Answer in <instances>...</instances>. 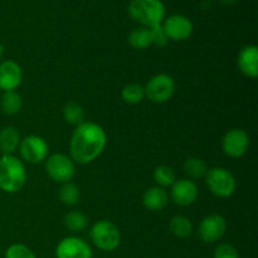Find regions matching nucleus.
<instances>
[{"label":"nucleus","instance_id":"obj_3","mask_svg":"<svg viewBox=\"0 0 258 258\" xmlns=\"http://www.w3.org/2000/svg\"><path fill=\"white\" fill-rule=\"evenodd\" d=\"M128 14L146 28L160 25L165 17V7L161 0H131Z\"/></svg>","mask_w":258,"mask_h":258},{"label":"nucleus","instance_id":"obj_12","mask_svg":"<svg viewBox=\"0 0 258 258\" xmlns=\"http://www.w3.org/2000/svg\"><path fill=\"white\" fill-rule=\"evenodd\" d=\"M161 25L166 37L175 42L188 39L193 33V23L184 15H171Z\"/></svg>","mask_w":258,"mask_h":258},{"label":"nucleus","instance_id":"obj_8","mask_svg":"<svg viewBox=\"0 0 258 258\" xmlns=\"http://www.w3.org/2000/svg\"><path fill=\"white\" fill-rule=\"evenodd\" d=\"M19 151L23 160L29 164H39L48 155V144L40 136L30 135L20 140Z\"/></svg>","mask_w":258,"mask_h":258},{"label":"nucleus","instance_id":"obj_10","mask_svg":"<svg viewBox=\"0 0 258 258\" xmlns=\"http://www.w3.org/2000/svg\"><path fill=\"white\" fill-rule=\"evenodd\" d=\"M227 222L219 214H209L202 221L199 226V236L206 243H214L224 236Z\"/></svg>","mask_w":258,"mask_h":258},{"label":"nucleus","instance_id":"obj_15","mask_svg":"<svg viewBox=\"0 0 258 258\" xmlns=\"http://www.w3.org/2000/svg\"><path fill=\"white\" fill-rule=\"evenodd\" d=\"M238 67L247 77L257 78L258 76V48L257 45H247L238 54Z\"/></svg>","mask_w":258,"mask_h":258},{"label":"nucleus","instance_id":"obj_7","mask_svg":"<svg viewBox=\"0 0 258 258\" xmlns=\"http://www.w3.org/2000/svg\"><path fill=\"white\" fill-rule=\"evenodd\" d=\"M145 96L154 103H164L169 101L175 90V82L169 75H156L144 87Z\"/></svg>","mask_w":258,"mask_h":258},{"label":"nucleus","instance_id":"obj_28","mask_svg":"<svg viewBox=\"0 0 258 258\" xmlns=\"http://www.w3.org/2000/svg\"><path fill=\"white\" fill-rule=\"evenodd\" d=\"M151 33V42L154 45L158 48H164L169 42V38L166 37L165 32H164L163 25H155L153 28H149Z\"/></svg>","mask_w":258,"mask_h":258},{"label":"nucleus","instance_id":"obj_6","mask_svg":"<svg viewBox=\"0 0 258 258\" xmlns=\"http://www.w3.org/2000/svg\"><path fill=\"white\" fill-rule=\"evenodd\" d=\"M45 171L48 176L55 183H70L76 174L75 163L71 158L63 154H53L47 159Z\"/></svg>","mask_w":258,"mask_h":258},{"label":"nucleus","instance_id":"obj_4","mask_svg":"<svg viewBox=\"0 0 258 258\" xmlns=\"http://www.w3.org/2000/svg\"><path fill=\"white\" fill-rule=\"evenodd\" d=\"M91 239L101 251L111 252L120 244L121 234L117 226L110 221H100L91 228Z\"/></svg>","mask_w":258,"mask_h":258},{"label":"nucleus","instance_id":"obj_14","mask_svg":"<svg viewBox=\"0 0 258 258\" xmlns=\"http://www.w3.org/2000/svg\"><path fill=\"white\" fill-rule=\"evenodd\" d=\"M198 198V186L191 180H178L171 185V199L180 207H188Z\"/></svg>","mask_w":258,"mask_h":258},{"label":"nucleus","instance_id":"obj_29","mask_svg":"<svg viewBox=\"0 0 258 258\" xmlns=\"http://www.w3.org/2000/svg\"><path fill=\"white\" fill-rule=\"evenodd\" d=\"M214 258H239L236 247L229 243H222L214 249Z\"/></svg>","mask_w":258,"mask_h":258},{"label":"nucleus","instance_id":"obj_31","mask_svg":"<svg viewBox=\"0 0 258 258\" xmlns=\"http://www.w3.org/2000/svg\"><path fill=\"white\" fill-rule=\"evenodd\" d=\"M3 54H4V48H3V44H2V43H0V63H2Z\"/></svg>","mask_w":258,"mask_h":258},{"label":"nucleus","instance_id":"obj_23","mask_svg":"<svg viewBox=\"0 0 258 258\" xmlns=\"http://www.w3.org/2000/svg\"><path fill=\"white\" fill-rule=\"evenodd\" d=\"M122 100L126 103H130V105H138L145 97V90L141 85L139 83H128L125 87L122 88Z\"/></svg>","mask_w":258,"mask_h":258},{"label":"nucleus","instance_id":"obj_22","mask_svg":"<svg viewBox=\"0 0 258 258\" xmlns=\"http://www.w3.org/2000/svg\"><path fill=\"white\" fill-rule=\"evenodd\" d=\"M184 171L191 179H202L206 176L208 168L206 161L198 158H189L184 163Z\"/></svg>","mask_w":258,"mask_h":258},{"label":"nucleus","instance_id":"obj_11","mask_svg":"<svg viewBox=\"0 0 258 258\" xmlns=\"http://www.w3.org/2000/svg\"><path fill=\"white\" fill-rule=\"evenodd\" d=\"M55 256L57 258H92V251L83 239L66 237L58 243Z\"/></svg>","mask_w":258,"mask_h":258},{"label":"nucleus","instance_id":"obj_20","mask_svg":"<svg viewBox=\"0 0 258 258\" xmlns=\"http://www.w3.org/2000/svg\"><path fill=\"white\" fill-rule=\"evenodd\" d=\"M169 228H170L171 233L174 236L179 237V238H186L193 232V224L186 217L175 216L171 218L170 223H169Z\"/></svg>","mask_w":258,"mask_h":258},{"label":"nucleus","instance_id":"obj_30","mask_svg":"<svg viewBox=\"0 0 258 258\" xmlns=\"http://www.w3.org/2000/svg\"><path fill=\"white\" fill-rule=\"evenodd\" d=\"M221 3H223V4H233V3H236L237 0H219Z\"/></svg>","mask_w":258,"mask_h":258},{"label":"nucleus","instance_id":"obj_19","mask_svg":"<svg viewBox=\"0 0 258 258\" xmlns=\"http://www.w3.org/2000/svg\"><path fill=\"white\" fill-rule=\"evenodd\" d=\"M0 107L5 115H15L22 108V97L15 91L4 92L0 101Z\"/></svg>","mask_w":258,"mask_h":258},{"label":"nucleus","instance_id":"obj_1","mask_svg":"<svg viewBox=\"0 0 258 258\" xmlns=\"http://www.w3.org/2000/svg\"><path fill=\"white\" fill-rule=\"evenodd\" d=\"M107 136L100 125L83 122L77 126L71 138L70 151L72 160L78 164H90L105 150Z\"/></svg>","mask_w":258,"mask_h":258},{"label":"nucleus","instance_id":"obj_27","mask_svg":"<svg viewBox=\"0 0 258 258\" xmlns=\"http://www.w3.org/2000/svg\"><path fill=\"white\" fill-rule=\"evenodd\" d=\"M5 258H35L34 253L25 244H12L5 252Z\"/></svg>","mask_w":258,"mask_h":258},{"label":"nucleus","instance_id":"obj_9","mask_svg":"<svg viewBox=\"0 0 258 258\" xmlns=\"http://www.w3.org/2000/svg\"><path fill=\"white\" fill-rule=\"evenodd\" d=\"M222 148L229 158H242L249 148V138L246 131L233 128L224 135Z\"/></svg>","mask_w":258,"mask_h":258},{"label":"nucleus","instance_id":"obj_5","mask_svg":"<svg viewBox=\"0 0 258 258\" xmlns=\"http://www.w3.org/2000/svg\"><path fill=\"white\" fill-rule=\"evenodd\" d=\"M206 181L209 190L218 198H228L236 190V179L224 168H213L207 171Z\"/></svg>","mask_w":258,"mask_h":258},{"label":"nucleus","instance_id":"obj_26","mask_svg":"<svg viewBox=\"0 0 258 258\" xmlns=\"http://www.w3.org/2000/svg\"><path fill=\"white\" fill-rule=\"evenodd\" d=\"M59 201L66 206H75L80 201V189L72 183H64L59 189Z\"/></svg>","mask_w":258,"mask_h":258},{"label":"nucleus","instance_id":"obj_13","mask_svg":"<svg viewBox=\"0 0 258 258\" xmlns=\"http://www.w3.org/2000/svg\"><path fill=\"white\" fill-rule=\"evenodd\" d=\"M22 68L14 60H4L0 63V90L4 92L15 91L22 83Z\"/></svg>","mask_w":258,"mask_h":258},{"label":"nucleus","instance_id":"obj_2","mask_svg":"<svg viewBox=\"0 0 258 258\" xmlns=\"http://www.w3.org/2000/svg\"><path fill=\"white\" fill-rule=\"evenodd\" d=\"M27 180V171L22 160L13 155L0 159V189L5 193H18Z\"/></svg>","mask_w":258,"mask_h":258},{"label":"nucleus","instance_id":"obj_18","mask_svg":"<svg viewBox=\"0 0 258 258\" xmlns=\"http://www.w3.org/2000/svg\"><path fill=\"white\" fill-rule=\"evenodd\" d=\"M63 118L66 122L73 126H80L85 122V110L82 106L77 102H68L63 107Z\"/></svg>","mask_w":258,"mask_h":258},{"label":"nucleus","instance_id":"obj_24","mask_svg":"<svg viewBox=\"0 0 258 258\" xmlns=\"http://www.w3.org/2000/svg\"><path fill=\"white\" fill-rule=\"evenodd\" d=\"M88 219L83 213L72 211L64 216V226L72 232H82L87 227Z\"/></svg>","mask_w":258,"mask_h":258},{"label":"nucleus","instance_id":"obj_21","mask_svg":"<svg viewBox=\"0 0 258 258\" xmlns=\"http://www.w3.org/2000/svg\"><path fill=\"white\" fill-rule=\"evenodd\" d=\"M128 43L135 49H146L153 44L151 33L149 28H139L133 30L128 35Z\"/></svg>","mask_w":258,"mask_h":258},{"label":"nucleus","instance_id":"obj_17","mask_svg":"<svg viewBox=\"0 0 258 258\" xmlns=\"http://www.w3.org/2000/svg\"><path fill=\"white\" fill-rule=\"evenodd\" d=\"M20 144V135L13 126H7L0 131V151L4 155H12Z\"/></svg>","mask_w":258,"mask_h":258},{"label":"nucleus","instance_id":"obj_25","mask_svg":"<svg viewBox=\"0 0 258 258\" xmlns=\"http://www.w3.org/2000/svg\"><path fill=\"white\" fill-rule=\"evenodd\" d=\"M154 180L160 185V188L171 186L176 181L175 173L170 166L161 165L154 170Z\"/></svg>","mask_w":258,"mask_h":258},{"label":"nucleus","instance_id":"obj_16","mask_svg":"<svg viewBox=\"0 0 258 258\" xmlns=\"http://www.w3.org/2000/svg\"><path fill=\"white\" fill-rule=\"evenodd\" d=\"M168 193H166V190H164V188H160V186H153L149 190H146L143 198L144 207L151 212L163 211L168 206Z\"/></svg>","mask_w":258,"mask_h":258}]
</instances>
